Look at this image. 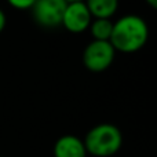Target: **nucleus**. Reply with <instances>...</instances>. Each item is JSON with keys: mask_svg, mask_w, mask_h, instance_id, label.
Listing matches in <instances>:
<instances>
[{"mask_svg": "<svg viewBox=\"0 0 157 157\" xmlns=\"http://www.w3.org/2000/svg\"><path fill=\"white\" fill-rule=\"evenodd\" d=\"M66 4H68L66 0H36L30 11L33 19L39 26L54 29L61 26Z\"/></svg>", "mask_w": 157, "mask_h": 157, "instance_id": "nucleus-4", "label": "nucleus"}, {"mask_svg": "<svg viewBox=\"0 0 157 157\" xmlns=\"http://www.w3.org/2000/svg\"><path fill=\"white\" fill-rule=\"evenodd\" d=\"M116 50L108 40H92L83 51V63L90 72L101 73L110 68L116 58Z\"/></svg>", "mask_w": 157, "mask_h": 157, "instance_id": "nucleus-3", "label": "nucleus"}, {"mask_svg": "<svg viewBox=\"0 0 157 157\" xmlns=\"http://www.w3.org/2000/svg\"><path fill=\"white\" fill-rule=\"evenodd\" d=\"M6 24H7V18H6V14L3 13V10L0 8V33H2L3 29L6 28Z\"/></svg>", "mask_w": 157, "mask_h": 157, "instance_id": "nucleus-10", "label": "nucleus"}, {"mask_svg": "<svg viewBox=\"0 0 157 157\" xmlns=\"http://www.w3.org/2000/svg\"><path fill=\"white\" fill-rule=\"evenodd\" d=\"M149 39V26L139 15L128 14L113 22L110 44L116 51L131 54L146 46Z\"/></svg>", "mask_w": 157, "mask_h": 157, "instance_id": "nucleus-1", "label": "nucleus"}, {"mask_svg": "<svg viewBox=\"0 0 157 157\" xmlns=\"http://www.w3.org/2000/svg\"><path fill=\"white\" fill-rule=\"evenodd\" d=\"M0 157H2V156H0Z\"/></svg>", "mask_w": 157, "mask_h": 157, "instance_id": "nucleus-13", "label": "nucleus"}, {"mask_svg": "<svg viewBox=\"0 0 157 157\" xmlns=\"http://www.w3.org/2000/svg\"><path fill=\"white\" fill-rule=\"evenodd\" d=\"M92 21V15L87 8L84 0L80 2H69L63 11L61 26H63L71 33H83L88 30Z\"/></svg>", "mask_w": 157, "mask_h": 157, "instance_id": "nucleus-5", "label": "nucleus"}, {"mask_svg": "<svg viewBox=\"0 0 157 157\" xmlns=\"http://www.w3.org/2000/svg\"><path fill=\"white\" fill-rule=\"evenodd\" d=\"M88 155L94 157L114 156L123 146V134L112 123L97 124L87 132L83 139Z\"/></svg>", "mask_w": 157, "mask_h": 157, "instance_id": "nucleus-2", "label": "nucleus"}, {"mask_svg": "<svg viewBox=\"0 0 157 157\" xmlns=\"http://www.w3.org/2000/svg\"><path fill=\"white\" fill-rule=\"evenodd\" d=\"M92 18H112L119 8V0H84Z\"/></svg>", "mask_w": 157, "mask_h": 157, "instance_id": "nucleus-7", "label": "nucleus"}, {"mask_svg": "<svg viewBox=\"0 0 157 157\" xmlns=\"http://www.w3.org/2000/svg\"><path fill=\"white\" fill-rule=\"evenodd\" d=\"M113 21L112 18H92L88 30L92 36V40H108L110 39Z\"/></svg>", "mask_w": 157, "mask_h": 157, "instance_id": "nucleus-8", "label": "nucleus"}, {"mask_svg": "<svg viewBox=\"0 0 157 157\" xmlns=\"http://www.w3.org/2000/svg\"><path fill=\"white\" fill-rule=\"evenodd\" d=\"M145 2H146L152 8H156L157 7V0H145Z\"/></svg>", "mask_w": 157, "mask_h": 157, "instance_id": "nucleus-11", "label": "nucleus"}, {"mask_svg": "<svg viewBox=\"0 0 157 157\" xmlns=\"http://www.w3.org/2000/svg\"><path fill=\"white\" fill-rule=\"evenodd\" d=\"M36 0H7V3L17 10H30Z\"/></svg>", "mask_w": 157, "mask_h": 157, "instance_id": "nucleus-9", "label": "nucleus"}, {"mask_svg": "<svg viewBox=\"0 0 157 157\" xmlns=\"http://www.w3.org/2000/svg\"><path fill=\"white\" fill-rule=\"evenodd\" d=\"M54 157H87V150L83 139L76 135L66 134L57 139L52 149Z\"/></svg>", "mask_w": 157, "mask_h": 157, "instance_id": "nucleus-6", "label": "nucleus"}, {"mask_svg": "<svg viewBox=\"0 0 157 157\" xmlns=\"http://www.w3.org/2000/svg\"><path fill=\"white\" fill-rule=\"evenodd\" d=\"M66 2L69 3V2H80V0H66Z\"/></svg>", "mask_w": 157, "mask_h": 157, "instance_id": "nucleus-12", "label": "nucleus"}]
</instances>
